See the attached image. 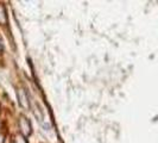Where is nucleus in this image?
Segmentation results:
<instances>
[{
  "label": "nucleus",
  "mask_w": 158,
  "mask_h": 143,
  "mask_svg": "<svg viewBox=\"0 0 158 143\" xmlns=\"http://www.w3.org/2000/svg\"><path fill=\"white\" fill-rule=\"evenodd\" d=\"M18 125H19V130H20V134H22V135H24L25 137L31 135V132H32L31 123H30V120L26 118L25 116H23V115L19 116Z\"/></svg>",
  "instance_id": "nucleus-1"
},
{
  "label": "nucleus",
  "mask_w": 158,
  "mask_h": 143,
  "mask_svg": "<svg viewBox=\"0 0 158 143\" xmlns=\"http://www.w3.org/2000/svg\"><path fill=\"white\" fill-rule=\"evenodd\" d=\"M17 97H18V103L24 110H30V100H29V97L26 94L25 89L19 88L17 91Z\"/></svg>",
  "instance_id": "nucleus-2"
},
{
  "label": "nucleus",
  "mask_w": 158,
  "mask_h": 143,
  "mask_svg": "<svg viewBox=\"0 0 158 143\" xmlns=\"http://www.w3.org/2000/svg\"><path fill=\"white\" fill-rule=\"evenodd\" d=\"M8 22L7 11L4 4H0V25H6Z\"/></svg>",
  "instance_id": "nucleus-3"
},
{
  "label": "nucleus",
  "mask_w": 158,
  "mask_h": 143,
  "mask_svg": "<svg viewBox=\"0 0 158 143\" xmlns=\"http://www.w3.org/2000/svg\"><path fill=\"white\" fill-rule=\"evenodd\" d=\"M33 113H35V116L37 117V119L40 120V123H43V118H44V116H43V111L40 110V107L38 106V105L33 107Z\"/></svg>",
  "instance_id": "nucleus-4"
},
{
  "label": "nucleus",
  "mask_w": 158,
  "mask_h": 143,
  "mask_svg": "<svg viewBox=\"0 0 158 143\" xmlns=\"http://www.w3.org/2000/svg\"><path fill=\"white\" fill-rule=\"evenodd\" d=\"M15 143H27V140H26V137L24 135H22V134H17L16 136H15V141H13Z\"/></svg>",
  "instance_id": "nucleus-5"
},
{
  "label": "nucleus",
  "mask_w": 158,
  "mask_h": 143,
  "mask_svg": "<svg viewBox=\"0 0 158 143\" xmlns=\"http://www.w3.org/2000/svg\"><path fill=\"white\" fill-rule=\"evenodd\" d=\"M2 50H4V46H2V41H1V37H0V56L2 54Z\"/></svg>",
  "instance_id": "nucleus-6"
},
{
  "label": "nucleus",
  "mask_w": 158,
  "mask_h": 143,
  "mask_svg": "<svg viewBox=\"0 0 158 143\" xmlns=\"http://www.w3.org/2000/svg\"><path fill=\"white\" fill-rule=\"evenodd\" d=\"M0 143H5V135L0 134Z\"/></svg>",
  "instance_id": "nucleus-7"
},
{
  "label": "nucleus",
  "mask_w": 158,
  "mask_h": 143,
  "mask_svg": "<svg viewBox=\"0 0 158 143\" xmlns=\"http://www.w3.org/2000/svg\"><path fill=\"white\" fill-rule=\"evenodd\" d=\"M0 129H1V123H0Z\"/></svg>",
  "instance_id": "nucleus-8"
},
{
  "label": "nucleus",
  "mask_w": 158,
  "mask_h": 143,
  "mask_svg": "<svg viewBox=\"0 0 158 143\" xmlns=\"http://www.w3.org/2000/svg\"><path fill=\"white\" fill-rule=\"evenodd\" d=\"M0 110H1V105H0Z\"/></svg>",
  "instance_id": "nucleus-9"
},
{
  "label": "nucleus",
  "mask_w": 158,
  "mask_h": 143,
  "mask_svg": "<svg viewBox=\"0 0 158 143\" xmlns=\"http://www.w3.org/2000/svg\"><path fill=\"white\" fill-rule=\"evenodd\" d=\"M12 143H15V142H12Z\"/></svg>",
  "instance_id": "nucleus-10"
}]
</instances>
